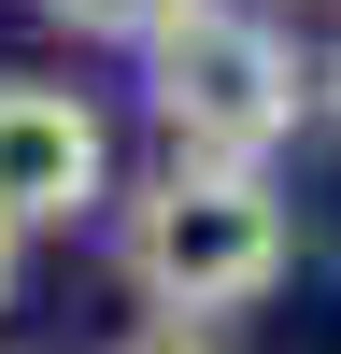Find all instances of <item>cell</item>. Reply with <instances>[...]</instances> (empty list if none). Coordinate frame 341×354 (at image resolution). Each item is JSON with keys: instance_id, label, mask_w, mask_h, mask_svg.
<instances>
[{"instance_id": "6da1fadb", "label": "cell", "mask_w": 341, "mask_h": 354, "mask_svg": "<svg viewBox=\"0 0 341 354\" xmlns=\"http://www.w3.org/2000/svg\"><path fill=\"white\" fill-rule=\"evenodd\" d=\"M284 255H299V227H284V185H270V170L170 156V185H142V213H128V283L157 298V326H199V312L270 298Z\"/></svg>"}, {"instance_id": "7a4b0ae2", "label": "cell", "mask_w": 341, "mask_h": 354, "mask_svg": "<svg viewBox=\"0 0 341 354\" xmlns=\"http://www.w3.org/2000/svg\"><path fill=\"white\" fill-rule=\"evenodd\" d=\"M299 43H284L270 15H242V0H199L185 28L157 43V128L170 156L199 170H270V142L299 128Z\"/></svg>"}, {"instance_id": "3957f363", "label": "cell", "mask_w": 341, "mask_h": 354, "mask_svg": "<svg viewBox=\"0 0 341 354\" xmlns=\"http://www.w3.org/2000/svg\"><path fill=\"white\" fill-rule=\"evenodd\" d=\"M100 170H114V142H100V113L71 100V85H0V227H71L85 198H100Z\"/></svg>"}, {"instance_id": "277c9868", "label": "cell", "mask_w": 341, "mask_h": 354, "mask_svg": "<svg viewBox=\"0 0 341 354\" xmlns=\"http://www.w3.org/2000/svg\"><path fill=\"white\" fill-rule=\"evenodd\" d=\"M57 15H71V28H85V43H142V57H157V43H170V28H185V15H199V0H57Z\"/></svg>"}, {"instance_id": "5b68a950", "label": "cell", "mask_w": 341, "mask_h": 354, "mask_svg": "<svg viewBox=\"0 0 341 354\" xmlns=\"http://www.w3.org/2000/svg\"><path fill=\"white\" fill-rule=\"evenodd\" d=\"M114 354H227L213 326H142V340H114Z\"/></svg>"}, {"instance_id": "8992f818", "label": "cell", "mask_w": 341, "mask_h": 354, "mask_svg": "<svg viewBox=\"0 0 341 354\" xmlns=\"http://www.w3.org/2000/svg\"><path fill=\"white\" fill-rule=\"evenodd\" d=\"M0 312H15V227H0Z\"/></svg>"}, {"instance_id": "52a82bcc", "label": "cell", "mask_w": 341, "mask_h": 354, "mask_svg": "<svg viewBox=\"0 0 341 354\" xmlns=\"http://www.w3.org/2000/svg\"><path fill=\"white\" fill-rule=\"evenodd\" d=\"M327 100H341V57H327Z\"/></svg>"}]
</instances>
